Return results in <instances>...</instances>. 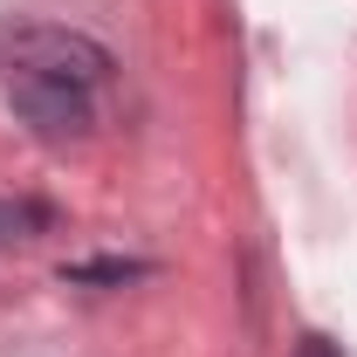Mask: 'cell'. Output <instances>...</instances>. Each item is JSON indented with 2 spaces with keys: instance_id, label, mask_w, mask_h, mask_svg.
Wrapping results in <instances>:
<instances>
[{
  "instance_id": "obj_5",
  "label": "cell",
  "mask_w": 357,
  "mask_h": 357,
  "mask_svg": "<svg viewBox=\"0 0 357 357\" xmlns=\"http://www.w3.org/2000/svg\"><path fill=\"white\" fill-rule=\"evenodd\" d=\"M296 357H344V351H337L330 337H303V351H296Z\"/></svg>"
},
{
  "instance_id": "obj_4",
  "label": "cell",
  "mask_w": 357,
  "mask_h": 357,
  "mask_svg": "<svg viewBox=\"0 0 357 357\" xmlns=\"http://www.w3.org/2000/svg\"><path fill=\"white\" fill-rule=\"evenodd\" d=\"M131 275H151L144 261H76L62 268V282H131Z\"/></svg>"
},
{
  "instance_id": "obj_2",
  "label": "cell",
  "mask_w": 357,
  "mask_h": 357,
  "mask_svg": "<svg viewBox=\"0 0 357 357\" xmlns=\"http://www.w3.org/2000/svg\"><path fill=\"white\" fill-rule=\"evenodd\" d=\"M7 103L21 110V124H35V131L55 137V144L96 131L89 89L83 83H62V76H42V69H7Z\"/></svg>"
},
{
  "instance_id": "obj_1",
  "label": "cell",
  "mask_w": 357,
  "mask_h": 357,
  "mask_svg": "<svg viewBox=\"0 0 357 357\" xmlns=\"http://www.w3.org/2000/svg\"><path fill=\"white\" fill-rule=\"evenodd\" d=\"M0 62L7 69H42V76H62V83H83V89H96L110 76V48L103 42L69 35V28H48V21L0 28Z\"/></svg>"
},
{
  "instance_id": "obj_3",
  "label": "cell",
  "mask_w": 357,
  "mask_h": 357,
  "mask_svg": "<svg viewBox=\"0 0 357 357\" xmlns=\"http://www.w3.org/2000/svg\"><path fill=\"white\" fill-rule=\"evenodd\" d=\"M48 227H55L48 206H35V199H0V241H35Z\"/></svg>"
}]
</instances>
